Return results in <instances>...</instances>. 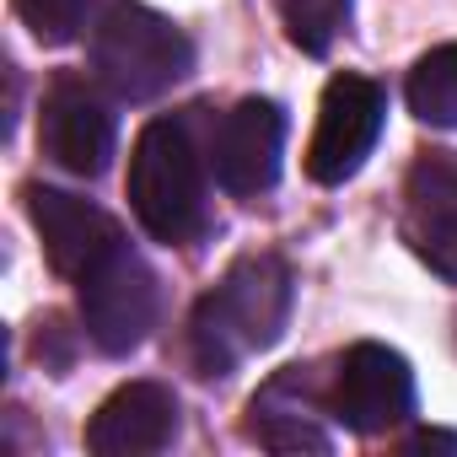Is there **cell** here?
<instances>
[{"mask_svg": "<svg viewBox=\"0 0 457 457\" xmlns=\"http://www.w3.org/2000/svg\"><path fill=\"white\" fill-rule=\"evenodd\" d=\"M328 409L355 436H382V430L403 425L414 414V371H409V361L398 350H387V345H371V339L350 345L339 355Z\"/></svg>", "mask_w": 457, "mask_h": 457, "instance_id": "8992f818", "label": "cell"}, {"mask_svg": "<svg viewBox=\"0 0 457 457\" xmlns=\"http://www.w3.org/2000/svg\"><path fill=\"white\" fill-rule=\"evenodd\" d=\"M280 156H286V113L270 97H243L210 135L215 183L237 199L270 194L280 183Z\"/></svg>", "mask_w": 457, "mask_h": 457, "instance_id": "ba28073f", "label": "cell"}, {"mask_svg": "<svg viewBox=\"0 0 457 457\" xmlns=\"http://www.w3.org/2000/svg\"><path fill=\"white\" fill-rule=\"evenodd\" d=\"M291 270L275 253H248L220 275L210 296H199L188 323V350L199 377H232L248 355L270 350L291 323Z\"/></svg>", "mask_w": 457, "mask_h": 457, "instance_id": "6da1fadb", "label": "cell"}, {"mask_svg": "<svg viewBox=\"0 0 457 457\" xmlns=\"http://www.w3.org/2000/svg\"><path fill=\"white\" fill-rule=\"evenodd\" d=\"M17 17L33 28L38 44H71L81 28H87V0H12Z\"/></svg>", "mask_w": 457, "mask_h": 457, "instance_id": "9a60e30c", "label": "cell"}, {"mask_svg": "<svg viewBox=\"0 0 457 457\" xmlns=\"http://www.w3.org/2000/svg\"><path fill=\"white\" fill-rule=\"evenodd\" d=\"M178 436V393L167 382H124L103 398L87 425V446L97 457H151Z\"/></svg>", "mask_w": 457, "mask_h": 457, "instance_id": "8fae6325", "label": "cell"}, {"mask_svg": "<svg viewBox=\"0 0 457 457\" xmlns=\"http://www.w3.org/2000/svg\"><path fill=\"white\" fill-rule=\"evenodd\" d=\"M409 452H457V436H446V430H420V436L409 441Z\"/></svg>", "mask_w": 457, "mask_h": 457, "instance_id": "e0dca14e", "label": "cell"}, {"mask_svg": "<svg viewBox=\"0 0 457 457\" xmlns=\"http://www.w3.org/2000/svg\"><path fill=\"white\" fill-rule=\"evenodd\" d=\"M38 361L54 366V371L71 366V345H65V323H60V318H44V323H38Z\"/></svg>", "mask_w": 457, "mask_h": 457, "instance_id": "2e32d148", "label": "cell"}, {"mask_svg": "<svg viewBox=\"0 0 457 457\" xmlns=\"http://www.w3.org/2000/svg\"><path fill=\"white\" fill-rule=\"evenodd\" d=\"M28 215H33L38 237H44V253H49L54 275H71V280H81L103 253H113L124 243L119 220L108 210H97L92 199L65 194V188L28 183Z\"/></svg>", "mask_w": 457, "mask_h": 457, "instance_id": "30bf717a", "label": "cell"}, {"mask_svg": "<svg viewBox=\"0 0 457 457\" xmlns=\"http://www.w3.org/2000/svg\"><path fill=\"white\" fill-rule=\"evenodd\" d=\"M280 17L296 49L307 54H328V44L339 38L345 17H350V0H280Z\"/></svg>", "mask_w": 457, "mask_h": 457, "instance_id": "5bb4252c", "label": "cell"}, {"mask_svg": "<svg viewBox=\"0 0 457 457\" xmlns=\"http://www.w3.org/2000/svg\"><path fill=\"white\" fill-rule=\"evenodd\" d=\"M194 71V44L183 28H172L162 12L140 0H108L97 28H92V76L124 97V103H151L172 92Z\"/></svg>", "mask_w": 457, "mask_h": 457, "instance_id": "7a4b0ae2", "label": "cell"}, {"mask_svg": "<svg viewBox=\"0 0 457 457\" xmlns=\"http://www.w3.org/2000/svg\"><path fill=\"white\" fill-rule=\"evenodd\" d=\"M129 210L167 248L204 232V172L178 119H151L129 151Z\"/></svg>", "mask_w": 457, "mask_h": 457, "instance_id": "3957f363", "label": "cell"}, {"mask_svg": "<svg viewBox=\"0 0 457 457\" xmlns=\"http://www.w3.org/2000/svg\"><path fill=\"white\" fill-rule=\"evenodd\" d=\"M409 113L430 129H457V44H441L414 60L409 71Z\"/></svg>", "mask_w": 457, "mask_h": 457, "instance_id": "4fadbf2b", "label": "cell"}, {"mask_svg": "<svg viewBox=\"0 0 457 457\" xmlns=\"http://www.w3.org/2000/svg\"><path fill=\"white\" fill-rule=\"evenodd\" d=\"M387 119V92L366 76H334L318 103V129L307 145V178L312 183H345L366 167L377 135Z\"/></svg>", "mask_w": 457, "mask_h": 457, "instance_id": "5b68a950", "label": "cell"}, {"mask_svg": "<svg viewBox=\"0 0 457 457\" xmlns=\"http://www.w3.org/2000/svg\"><path fill=\"white\" fill-rule=\"evenodd\" d=\"M403 237L457 286V151H425L403 178Z\"/></svg>", "mask_w": 457, "mask_h": 457, "instance_id": "9c48e42d", "label": "cell"}, {"mask_svg": "<svg viewBox=\"0 0 457 457\" xmlns=\"http://www.w3.org/2000/svg\"><path fill=\"white\" fill-rule=\"evenodd\" d=\"M38 145L54 167L76 172V178H103L119 145V124L113 108L103 103V92L81 76H60L44 92V113H38Z\"/></svg>", "mask_w": 457, "mask_h": 457, "instance_id": "52a82bcc", "label": "cell"}, {"mask_svg": "<svg viewBox=\"0 0 457 457\" xmlns=\"http://www.w3.org/2000/svg\"><path fill=\"white\" fill-rule=\"evenodd\" d=\"M248 436L264 441L270 452H328V436L302 414V403H286V377H275L253 403H248Z\"/></svg>", "mask_w": 457, "mask_h": 457, "instance_id": "7c38bea8", "label": "cell"}, {"mask_svg": "<svg viewBox=\"0 0 457 457\" xmlns=\"http://www.w3.org/2000/svg\"><path fill=\"white\" fill-rule=\"evenodd\" d=\"M156 275L151 264L119 243L113 253H103L87 275H81V323L87 339L103 355H129L145 345V334L156 328Z\"/></svg>", "mask_w": 457, "mask_h": 457, "instance_id": "277c9868", "label": "cell"}]
</instances>
